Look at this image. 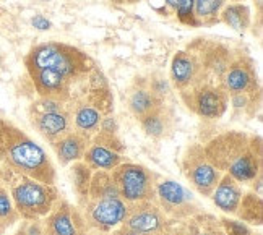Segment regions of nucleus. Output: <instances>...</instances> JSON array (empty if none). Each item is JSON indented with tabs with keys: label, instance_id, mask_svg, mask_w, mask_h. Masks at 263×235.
Segmentation results:
<instances>
[{
	"label": "nucleus",
	"instance_id": "1",
	"mask_svg": "<svg viewBox=\"0 0 263 235\" xmlns=\"http://www.w3.org/2000/svg\"><path fill=\"white\" fill-rule=\"evenodd\" d=\"M0 140L5 143L7 159L16 170L33 177L41 183H50L54 170L43 148L34 141L18 133V130L8 131L0 127Z\"/></svg>",
	"mask_w": 263,
	"mask_h": 235
},
{
	"label": "nucleus",
	"instance_id": "2",
	"mask_svg": "<svg viewBox=\"0 0 263 235\" xmlns=\"http://www.w3.org/2000/svg\"><path fill=\"white\" fill-rule=\"evenodd\" d=\"M88 58L78 52V50L59 46V44H43L31 50V54L26 58V65L29 71L49 68L54 70L67 80L77 75L78 71L85 70Z\"/></svg>",
	"mask_w": 263,
	"mask_h": 235
},
{
	"label": "nucleus",
	"instance_id": "3",
	"mask_svg": "<svg viewBox=\"0 0 263 235\" xmlns=\"http://www.w3.org/2000/svg\"><path fill=\"white\" fill-rule=\"evenodd\" d=\"M12 198L20 214H23L25 218H37L49 211L54 200V191L41 182L26 179L13 187Z\"/></svg>",
	"mask_w": 263,
	"mask_h": 235
},
{
	"label": "nucleus",
	"instance_id": "4",
	"mask_svg": "<svg viewBox=\"0 0 263 235\" xmlns=\"http://www.w3.org/2000/svg\"><path fill=\"white\" fill-rule=\"evenodd\" d=\"M117 183L119 191L128 201H137L148 195L149 179L143 167H138L134 164L120 167V170L117 172Z\"/></svg>",
	"mask_w": 263,
	"mask_h": 235
},
{
	"label": "nucleus",
	"instance_id": "5",
	"mask_svg": "<svg viewBox=\"0 0 263 235\" xmlns=\"http://www.w3.org/2000/svg\"><path fill=\"white\" fill-rule=\"evenodd\" d=\"M201 64L195 54L179 52L173 58V64H171V78H173L177 88L185 89L197 80Z\"/></svg>",
	"mask_w": 263,
	"mask_h": 235
},
{
	"label": "nucleus",
	"instance_id": "6",
	"mask_svg": "<svg viewBox=\"0 0 263 235\" xmlns=\"http://www.w3.org/2000/svg\"><path fill=\"white\" fill-rule=\"evenodd\" d=\"M195 107L200 115L216 119L226 109V96L221 89L213 86L198 88L195 93Z\"/></svg>",
	"mask_w": 263,
	"mask_h": 235
},
{
	"label": "nucleus",
	"instance_id": "7",
	"mask_svg": "<svg viewBox=\"0 0 263 235\" xmlns=\"http://www.w3.org/2000/svg\"><path fill=\"white\" fill-rule=\"evenodd\" d=\"M222 78H224L222 80L224 81V89L232 94H239V93H247L252 88L255 81V73L250 65H246L244 62L239 60V62L228 67Z\"/></svg>",
	"mask_w": 263,
	"mask_h": 235
},
{
	"label": "nucleus",
	"instance_id": "8",
	"mask_svg": "<svg viewBox=\"0 0 263 235\" xmlns=\"http://www.w3.org/2000/svg\"><path fill=\"white\" fill-rule=\"evenodd\" d=\"M127 216L125 204L119 198H106L101 200L93 209V219L99 226L114 227L119 222H122Z\"/></svg>",
	"mask_w": 263,
	"mask_h": 235
},
{
	"label": "nucleus",
	"instance_id": "9",
	"mask_svg": "<svg viewBox=\"0 0 263 235\" xmlns=\"http://www.w3.org/2000/svg\"><path fill=\"white\" fill-rule=\"evenodd\" d=\"M31 76L34 80V86L41 94L52 97L55 94L64 93L67 88V78L60 73L49 68L43 70H34L31 71Z\"/></svg>",
	"mask_w": 263,
	"mask_h": 235
},
{
	"label": "nucleus",
	"instance_id": "10",
	"mask_svg": "<svg viewBox=\"0 0 263 235\" xmlns=\"http://www.w3.org/2000/svg\"><path fill=\"white\" fill-rule=\"evenodd\" d=\"M215 204L226 212H234L239 208L240 203V190L231 177H224L218 183V187L213 193Z\"/></svg>",
	"mask_w": 263,
	"mask_h": 235
},
{
	"label": "nucleus",
	"instance_id": "11",
	"mask_svg": "<svg viewBox=\"0 0 263 235\" xmlns=\"http://www.w3.org/2000/svg\"><path fill=\"white\" fill-rule=\"evenodd\" d=\"M229 173L232 179L239 182H249L255 179L258 173V158L254 152L246 151L244 154H240L229 164Z\"/></svg>",
	"mask_w": 263,
	"mask_h": 235
},
{
	"label": "nucleus",
	"instance_id": "12",
	"mask_svg": "<svg viewBox=\"0 0 263 235\" xmlns=\"http://www.w3.org/2000/svg\"><path fill=\"white\" fill-rule=\"evenodd\" d=\"M190 179L194 182V185L201 193H210L219 180V172L215 166L208 164V162H198L190 170Z\"/></svg>",
	"mask_w": 263,
	"mask_h": 235
},
{
	"label": "nucleus",
	"instance_id": "13",
	"mask_svg": "<svg viewBox=\"0 0 263 235\" xmlns=\"http://www.w3.org/2000/svg\"><path fill=\"white\" fill-rule=\"evenodd\" d=\"M68 127V120L60 112H46L37 119V128L43 135L52 138L62 135Z\"/></svg>",
	"mask_w": 263,
	"mask_h": 235
},
{
	"label": "nucleus",
	"instance_id": "14",
	"mask_svg": "<svg viewBox=\"0 0 263 235\" xmlns=\"http://www.w3.org/2000/svg\"><path fill=\"white\" fill-rule=\"evenodd\" d=\"M221 19L236 31H244L250 25V12L246 5L234 4L224 8V12L221 13Z\"/></svg>",
	"mask_w": 263,
	"mask_h": 235
},
{
	"label": "nucleus",
	"instance_id": "15",
	"mask_svg": "<svg viewBox=\"0 0 263 235\" xmlns=\"http://www.w3.org/2000/svg\"><path fill=\"white\" fill-rule=\"evenodd\" d=\"M88 162L96 169H112L119 164V154L104 146H93L86 154Z\"/></svg>",
	"mask_w": 263,
	"mask_h": 235
},
{
	"label": "nucleus",
	"instance_id": "16",
	"mask_svg": "<svg viewBox=\"0 0 263 235\" xmlns=\"http://www.w3.org/2000/svg\"><path fill=\"white\" fill-rule=\"evenodd\" d=\"M130 109L135 115L143 119L149 112L156 110V96L146 89H137L130 96Z\"/></svg>",
	"mask_w": 263,
	"mask_h": 235
},
{
	"label": "nucleus",
	"instance_id": "17",
	"mask_svg": "<svg viewBox=\"0 0 263 235\" xmlns=\"http://www.w3.org/2000/svg\"><path fill=\"white\" fill-rule=\"evenodd\" d=\"M161 224V219L156 212L153 211H141L137 212L130 218L128 221V227L135 232H155Z\"/></svg>",
	"mask_w": 263,
	"mask_h": 235
},
{
	"label": "nucleus",
	"instance_id": "18",
	"mask_svg": "<svg viewBox=\"0 0 263 235\" xmlns=\"http://www.w3.org/2000/svg\"><path fill=\"white\" fill-rule=\"evenodd\" d=\"M57 152H59V158L62 159V162H70V161H75L82 156L83 152V143L78 136L70 135L64 140H60L57 143Z\"/></svg>",
	"mask_w": 263,
	"mask_h": 235
},
{
	"label": "nucleus",
	"instance_id": "19",
	"mask_svg": "<svg viewBox=\"0 0 263 235\" xmlns=\"http://www.w3.org/2000/svg\"><path fill=\"white\" fill-rule=\"evenodd\" d=\"M224 5V0H195L194 13L198 23H211L219 15V10Z\"/></svg>",
	"mask_w": 263,
	"mask_h": 235
},
{
	"label": "nucleus",
	"instance_id": "20",
	"mask_svg": "<svg viewBox=\"0 0 263 235\" xmlns=\"http://www.w3.org/2000/svg\"><path fill=\"white\" fill-rule=\"evenodd\" d=\"M158 193L163 201H166L167 204H173V206H177V204H182L185 201L187 193L182 188L179 183L173 182V180H166L163 183H159L158 187Z\"/></svg>",
	"mask_w": 263,
	"mask_h": 235
},
{
	"label": "nucleus",
	"instance_id": "21",
	"mask_svg": "<svg viewBox=\"0 0 263 235\" xmlns=\"http://www.w3.org/2000/svg\"><path fill=\"white\" fill-rule=\"evenodd\" d=\"M99 120H101V114L95 109V107H91V106H83V107H80L77 110V114H75V124L80 130H93L98 127L99 124Z\"/></svg>",
	"mask_w": 263,
	"mask_h": 235
},
{
	"label": "nucleus",
	"instance_id": "22",
	"mask_svg": "<svg viewBox=\"0 0 263 235\" xmlns=\"http://www.w3.org/2000/svg\"><path fill=\"white\" fill-rule=\"evenodd\" d=\"M141 124H143V128L146 133L151 136H161L164 133V120L156 110L149 112L148 115H145L143 120H141Z\"/></svg>",
	"mask_w": 263,
	"mask_h": 235
},
{
	"label": "nucleus",
	"instance_id": "23",
	"mask_svg": "<svg viewBox=\"0 0 263 235\" xmlns=\"http://www.w3.org/2000/svg\"><path fill=\"white\" fill-rule=\"evenodd\" d=\"M52 232H54V235H77L73 221L65 212L57 214V216L52 219Z\"/></svg>",
	"mask_w": 263,
	"mask_h": 235
},
{
	"label": "nucleus",
	"instance_id": "24",
	"mask_svg": "<svg viewBox=\"0 0 263 235\" xmlns=\"http://www.w3.org/2000/svg\"><path fill=\"white\" fill-rule=\"evenodd\" d=\"M194 7H195V0H179L176 12H177V18L180 19L182 23L192 25V26L200 25L197 19H195Z\"/></svg>",
	"mask_w": 263,
	"mask_h": 235
},
{
	"label": "nucleus",
	"instance_id": "25",
	"mask_svg": "<svg viewBox=\"0 0 263 235\" xmlns=\"http://www.w3.org/2000/svg\"><path fill=\"white\" fill-rule=\"evenodd\" d=\"M15 219V209L12 200L7 195V191L0 188V224H12Z\"/></svg>",
	"mask_w": 263,
	"mask_h": 235
},
{
	"label": "nucleus",
	"instance_id": "26",
	"mask_svg": "<svg viewBox=\"0 0 263 235\" xmlns=\"http://www.w3.org/2000/svg\"><path fill=\"white\" fill-rule=\"evenodd\" d=\"M224 227L229 235H250V230L247 229L246 224L237 222V221H222Z\"/></svg>",
	"mask_w": 263,
	"mask_h": 235
},
{
	"label": "nucleus",
	"instance_id": "27",
	"mask_svg": "<svg viewBox=\"0 0 263 235\" xmlns=\"http://www.w3.org/2000/svg\"><path fill=\"white\" fill-rule=\"evenodd\" d=\"M39 107H41L43 114L46 112H59L60 110V102H57L54 97H46L39 102Z\"/></svg>",
	"mask_w": 263,
	"mask_h": 235
},
{
	"label": "nucleus",
	"instance_id": "28",
	"mask_svg": "<svg viewBox=\"0 0 263 235\" xmlns=\"http://www.w3.org/2000/svg\"><path fill=\"white\" fill-rule=\"evenodd\" d=\"M31 25L36 28V29H39V31H47V29H50V22L46 18V16H43V15H36L33 19H31Z\"/></svg>",
	"mask_w": 263,
	"mask_h": 235
},
{
	"label": "nucleus",
	"instance_id": "29",
	"mask_svg": "<svg viewBox=\"0 0 263 235\" xmlns=\"http://www.w3.org/2000/svg\"><path fill=\"white\" fill-rule=\"evenodd\" d=\"M169 91V85L166 80H155L153 85H151V93L155 96L156 94H166Z\"/></svg>",
	"mask_w": 263,
	"mask_h": 235
},
{
	"label": "nucleus",
	"instance_id": "30",
	"mask_svg": "<svg viewBox=\"0 0 263 235\" xmlns=\"http://www.w3.org/2000/svg\"><path fill=\"white\" fill-rule=\"evenodd\" d=\"M247 93H239V94H232V106L234 107H246L247 106Z\"/></svg>",
	"mask_w": 263,
	"mask_h": 235
},
{
	"label": "nucleus",
	"instance_id": "31",
	"mask_svg": "<svg viewBox=\"0 0 263 235\" xmlns=\"http://www.w3.org/2000/svg\"><path fill=\"white\" fill-rule=\"evenodd\" d=\"M149 5L153 7L158 12H163V8H166V0H149Z\"/></svg>",
	"mask_w": 263,
	"mask_h": 235
},
{
	"label": "nucleus",
	"instance_id": "32",
	"mask_svg": "<svg viewBox=\"0 0 263 235\" xmlns=\"http://www.w3.org/2000/svg\"><path fill=\"white\" fill-rule=\"evenodd\" d=\"M116 128V125H114V120L112 119H106L104 122H103V130L104 131H109V133H112V130Z\"/></svg>",
	"mask_w": 263,
	"mask_h": 235
},
{
	"label": "nucleus",
	"instance_id": "33",
	"mask_svg": "<svg viewBox=\"0 0 263 235\" xmlns=\"http://www.w3.org/2000/svg\"><path fill=\"white\" fill-rule=\"evenodd\" d=\"M177 4H179V0H166V5H167L169 8H173V10L177 8Z\"/></svg>",
	"mask_w": 263,
	"mask_h": 235
},
{
	"label": "nucleus",
	"instance_id": "34",
	"mask_svg": "<svg viewBox=\"0 0 263 235\" xmlns=\"http://www.w3.org/2000/svg\"><path fill=\"white\" fill-rule=\"evenodd\" d=\"M130 235H145V233H143V232H135V230H132Z\"/></svg>",
	"mask_w": 263,
	"mask_h": 235
},
{
	"label": "nucleus",
	"instance_id": "35",
	"mask_svg": "<svg viewBox=\"0 0 263 235\" xmlns=\"http://www.w3.org/2000/svg\"><path fill=\"white\" fill-rule=\"evenodd\" d=\"M110 2H116V4H122L124 0H110Z\"/></svg>",
	"mask_w": 263,
	"mask_h": 235
},
{
	"label": "nucleus",
	"instance_id": "36",
	"mask_svg": "<svg viewBox=\"0 0 263 235\" xmlns=\"http://www.w3.org/2000/svg\"><path fill=\"white\" fill-rule=\"evenodd\" d=\"M0 68H2V58H0Z\"/></svg>",
	"mask_w": 263,
	"mask_h": 235
},
{
	"label": "nucleus",
	"instance_id": "37",
	"mask_svg": "<svg viewBox=\"0 0 263 235\" xmlns=\"http://www.w3.org/2000/svg\"><path fill=\"white\" fill-rule=\"evenodd\" d=\"M200 235H210V233H200Z\"/></svg>",
	"mask_w": 263,
	"mask_h": 235
},
{
	"label": "nucleus",
	"instance_id": "38",
	"mask_svg": "<svg viewBox=\"0 0 263 235\" xmlns=\"http://www.w3.org/2000/svg\"><path fill=\"white\" fill-rule=\"evenodd\" d=\"M234 2H240V0H234Z\"/></svg>",
	"mask_w": 263,
	"mask_h": 235
},
{
	"label": "nucleus",
	"instance_id": "39",
	"mask_svg": "<svg viewBox=\"0 0 263 235\" xmlns=\"http://www.w3.org/2000/svg\"><path fill=\"white\" fill-rule=\"evenodd\" d=\"M46 2H49V0H46Z\"/></svg>",
	"mask_w": 263,
	"mask_h": 235
},
{
	"label": "nucleus",
	"instance_id": "40",
	"mask_svg": "<svg viewBox=\"0 0 263 235\" xmlns=\"http://www.w3.org/2000/svg\"><path fill=\"white\" fill-rule=\"evenodd\" d=\"M0 127H2V124H0Z\"/></svg>",
	"mask_w": 263,
	"mask_h": 235
}]
</instances>
